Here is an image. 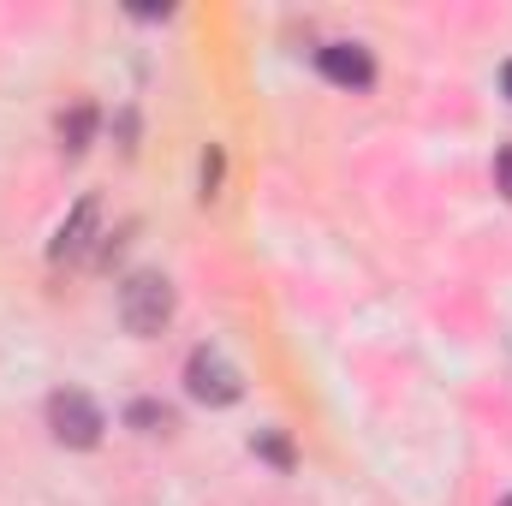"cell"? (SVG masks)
I'll list each match as a JSON object with an SVG mask.
<instances>
[{
	"mask_svg": "<svg viewBox=\"0 0 512 506\" xmlns=\"http://www.w3.org/2000/svg\"><path fill=\"white\" fill-rule=\"evenodd\" d=\"M173 310H179V298H173V280H167V274L137 268V274L120 280V322H126V334L155 340V334L173 322Z\"/></svg>",
	"mask_w": 512,
	"mask_h": 506,
	"instance_id": "cell-1",
	"label": "cell"
},
{
	"mask_svg": "<svg viewBox=\"0 0 512 506\" xmlns=\"http://www.w3.org/2000/svg\"><path fill=\"white\" fill-rule=\"evenodd\" d=\"M102 239H108V233H102V197H78V203H72V215L60 221L54 245H48V262H66V268L96 262Z\"/></svg>",
	"mask_w": 512,
	"mask_h": 506,
	"instance_id": "cell-4",
	"label": "cell"
},
{
	"mask_svg": "<svg viewBox=\"0 0 512 506\" xmlns=\"http://www.w3.org/2000/svg\"><path fill=\"white\" fill-rule=\"evenodd\" d=\"M251 447H256V453H262V459H274V465H280V471H286V465H292V447H286V441H280V435H274V429H268V435H256Z\"/></svg>",
	"mask_w": 512,
	"mask_h": 506,
	"instance_id": "cell-8",
	"label": "cell"
},
{
	"mask_svg": "<svg viewBox=\"0 0 512 506\" xmlns=\"http://www.w3.org/2000/svg\"><path fill=\"white\" fill-rule=\"evenodd\" d=\"M185 393H191L197 405H239V399H245V376H239V364H233L227 352L197 346V352L185 358Z\"/></svg>",
	"mask_w": 512,
	"mask_h": 506,
	"instance_id": "cell-3",
	"label": "cell"
},
{
	"mask_svg": "<svg viewBox=\"0 0 512 506\" xmlns=\"http://www.w3.org/2000/svg\"><path fill=\"white\" fill-rule=\"evenodd\" d=\"M501 506H512V495H507V501H501Z\"/></svg>",
	"mask_w": 512,
	"mask_h": 506,
	"instance_id": "cell-12",
	"label": "cell"
},
{
	"mask_svg": "<svg viewBox=\"0 0 512 506\" xmlns=\"http://www.w3.org/2000/svg\"><path fill=\"white\" fill-rule=\"evenodd\" d=\"M316 66H322V78L340 84V90H370V84H376V60H370V48H358V42H328V48H316Z\"/></svg>",
	"mask_w": 512,
	"mask_h": 506,
	"instance_id": "cell-5",
	"label": "cell"
},
{
	"mask_svg": "<svg viewBox=\"0 0 512 506\" xmlns=\"http://www.w3.org/2000/svg\"><path fill=\"white\" fill-rule=\"evenodd\" d=\"M54 131H60V149H66V155H84L90 137H96V102H72Z\"/></svg>",
	"mask_w": 512,
	"mask_h": 506,
	"instance_id": "cell-6",
	"label": "cell"
},
{
	"mask_svg": "<svg viewBox=\"0 0 512 506\" xmlns=\"http://www.w3.org/2000/svg\"><path fill=\"white\" fill-rule=\"evenodd\" d=\"M495 185L507 191V203H512V143L507 149H495Z\"/></svg>",
	"mask_w": 512,
	"mask_h": 506,
	"instance_id": "cell-10",
	"label": "cell"
},
{
	"mask_svg": "<svg viewBox=\"0 0 512 506\" xmlns=\"http://www.w3.org/2000/svg\"><path fill=\"white\" fill-rule=\"evenodd\" d=\"M215 185H221V149L209 143V149H203V203L215 197Z\"/></svg>",
	"mask_w": 512,
	"mask_h": 506,
	"instance_id": "cell-9",
	"label": "cell"
},
{
	"mask_svg": "<svg viewBox=\"0 0 512 506\" xmlns=\"http://www.w3.org/2000/svg\"><path fill=\"white\" fill-rule=\"evenodd\" d=\"M126 417L143 429V435H167V429H173V411H167V405H155V399H137Z\"/></svg>",
	"mask_w": 512,
	"mask_h": 506,
	"instance_id": "cell-7",
	"label": "cell"
},
{
	"mask_svg": "<svg viewBox=\"0 0 512 506\" xmlns=\"http://www.w3.org/2000/svg\"><path fill=\"white\" fill-rule=\"evenodd\" d=\"M501 90H507V96H512V60H507V66H501Z\"/></svg>",
	"mask_w": 512,
	"mask_h": 506,
	"instance_id": "cell-11",
	"label": "cell"
},
{
	"mask_svg": "<svg viewBox=\"0 0 512 506\" xmlns=\"http://www.w3.org/2000/svg\"><path fill=\"white\" fill-rule=\"evenodd\" d=\"M102 429H108V417H102V405H96L90 393H78V387H60V393L48 399V435H54L60 447H72V453H90V447L102 441Z\"/></svg>",
	"mask_w": 512,
	"mask_h": 506,
	"instance_id": "cell-2",
	"label": "cell"
}]
</instances>
